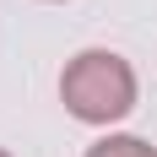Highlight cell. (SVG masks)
Wrapping results in <instances>:
<instances>
[{"label":"cell","instance_id":"obj_1","mask_svg":"<svg viewBox=\"0 0 157 157\" xmlns=\"http://www.w3.org/2000/svg\"><path fill=\"white\" fill-rule=\"evenodd\" d=\"M60 103L81 125H119L136 109V71L114 49H81L60 71Z\"/></svg>","mask_w":157,"mask_h":157},{"label":"cell","instance_id":"obj_2","mask_svg":"<svg viewBox=\"0 0 157 157\" xmlns=\"http://www.w3.org/2000/svg\"><path fill=\"white\" fill-rule=\"evenodd\" d=\"M87 157H157V146L141 136H103V141L87 146Z\"/></svg>","mask_w":157,"mask_h":157},{"label":"cell","instance_id":"obj_3","mask_svg":"<svg viewBox=\"0 0 157 157\" xmlns=\"http://www.w3.org/2000/svg\"><path fill=\"white\" fill-rule=\"evenodd\" d=\"M0 157H11V152H6V146H0Z\"/></svg>","mask_w":157,"mask_h":157}]
</instances>
